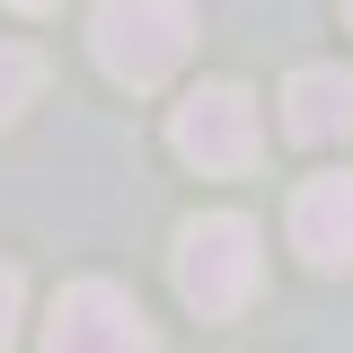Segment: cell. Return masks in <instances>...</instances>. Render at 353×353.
I'll return each mask as SVG.
<instances>
[{"label": "cell", "mask_w": 353, "mask_h": 353, "mask_svg": "<svg viewBox=\"0 0 353 353\" xmlns=\"http://www.w3.org/2000/svg\"><path fill=\"white\" fill-rule=\"evenodd\" d=\"M283 132L292 141H345L353 132V71H336V62L292 71V88H283Z\"/></svg>", "instance_id": "obj_6"}, {"label": "cell", "mask_w": 353, "mask_h": 353, "mask_svg": "<svg viewBox=\"0 0 353 353\" xmlns=\"http://www.w3.org/2000/svg\"><path fill=\"white\" fill-rule=\"evenodd\" d=\"M168 141H176V159L185 168H203V176H239V168H256V97L248 88H230V80H203L185 106L168 115Z\"/></svg>", "instance_id": "obj_3"}, {"label": "cell", "mask_w": 353, "mask_h": 353, "mask_svg": "<svg viewBox=\"0 0 353 353\" xmlns=\"http://www.w3.org/2000/svg\"><path fill=\"white\" fill-rule=\"evenodd\" d=\"M256 221L248 212H203L176 230V292L185 309H203V318H239V309L256 301Z\"/></svg>", "instance_id": "obj_2"}, {"label": "cell", "mask_w": 353, "mask_h": 353, "mask_svg": "<svg viewBox=\"0 0 353 353\" xmlns=\"http://www.w3.org/2000/svg\"><path fill=\"white\" fill-rule=\"evenodd\" d=\"M9 9H27V18H36V9H53V0H9Z\"/></svg>", "instance_id": "obj_9"}, {"label": "cell", "mask_w": 353, "mask_h": 353, "mask_svg": "<svg viewBox=\"0 0 353 353\" xmlns=\"http://www.w3.org/2000/svg\"><path fill=\"white\" fill-rule=\"evenodd\" d=\"M36 80H44V62L27 53V44H9V36H0V124H18V115H27Z\"/></svg>", "instance_id": "obj_7"}, {"label": "cell", "mask_w": 353, "mask_h": 353, "mask_svg": "<svg viewBox=\"0 0 353 353\" xmlns=\"http://www.w3.org/2000/svg\"><path fill=\"white\" fill-rule=\"evenodd\" d=\"M345 18H353V0H345Z\"/></svg>", "instance_id": "obj_10"}, {"label": "cell", "mask_w": 353, "mask_h": 353, "mask_svg": "<svg viewBox=\"0 0 353 353\" xmlns=\"http://www.w3.org/2000/svg\"><path fill=\"white\" fill-rule=\"evenodd\" d=\"M44 353H159L150 345V318H141V301H132L124 283H71L62 301H53V318H44Z\"/></svg>", "instance_id": "obj_4"}, {"label": "cell", "mask_w": 353, "mask_h": 353, "mask_svg": "<svg viewBox=\"0 0 353 353\" xmlns=\"http://www.w3.org/2000/svg\"><path fill=\"white\" fill-rule=\"evenodd\" d=\"M18 345V274H9V265H0V353Z\"/></svg>", "instance_id": "obj_8"}, {"label": "cell", "mask_w": 353, "mask_h": 353, "mask_svg": "<svg viewBox=\"0 0 353 353\" xmlns=\"http://www.w3.org/2000/svg\"><path fill=\"white\" fill-rule=\"evenodd\" d=\"M292 248L318 274H345L353 265V176H309L292 194Z\"/></svg>", "instance_id": "obj_5"}, {"label": "cell", "mask_w": 353, "mask_h": 353, "mask_svg": "<svg viewBox=\"0 0 353 353\" xmlns=\"http://www.w3.org/2000/svg\"><path fill=\"white\" fill-rule=\"evenodd\" d=\"M88 53H97V71L124 88H159L194 53V9L185 0H97V18H88Z\"/></svg>", "instance_id": "obj_1"}]
</instances>
